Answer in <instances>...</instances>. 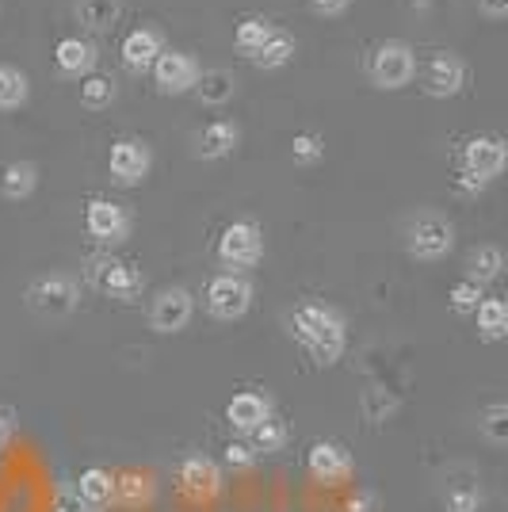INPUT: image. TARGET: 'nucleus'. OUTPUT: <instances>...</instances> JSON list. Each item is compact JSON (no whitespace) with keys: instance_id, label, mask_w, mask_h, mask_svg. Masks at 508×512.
<instances>
[{"instance_id":"nucleus-1","label":"nucleus","mask_w":508,"mask_h":512,"mask_svg":"<svg viewBox=\"0 0 508 512\" xmlns=\"http://www.w3.org/2000/svg\"><path fill=\"white\" fill-rule=\"evenodd\" d=\"M287 333L314 356L318 367H333L348 352V318L329 302L306 299L287 310Z\"/></svg>"},{"instance_id":"nucleus-2","label":"nucleus","mask_w":508,"mask_h":512,"mask_svg":"<svg viewBox=\"0 0 508 512\" xmlns=\"http://www.w3.org/2000/svg\"><path fill=\"white\" fill-rule=\"evenodd\" d=\"M417 77V50L405 39H386L367 54V81L382 92H398Z\"/></svg>"},{"instance_id":"nucleus-3","label":"nucleus","mask_w":508,"mask_h":512,"mask_svg":"<svg viewBox=\"0 0 508 512\" xmlns=\"http://www.w3.org/2000/svg\"><path fill=\"white\" fill-rule=\"evenodd\" d=\"M455 249V226L447 222L444 214L424 211L405 226V253L424 264H436Z\"/></svg>"},{"instance_id":"nucleus-4","label":"nucleus","mask_w":508,"mask_h":512,"mask_svg":"<svg viewBox=\"0 0 508 512\" xmlns=\"http://www.w3.org/2000/svg\"><path fill=\"white\" fill-rule=\"evenodd\" d=\"M27 306L46 321L69 318L81 306V283L65 272H50V276L31 279L27 287Z\"/></svg>"},{"instance_id":"nucleus-5","label":"nucleus","mask_w":508,"mask_h":512,"mask_svg":"<svg viewBox=\"0 0 508 512\" xmlns=\"http://www.w3.org/2000/svg\"><path fill=\"white\" fill-rule=\"evenodd\" d=\"M214 256H218L222 268H230V272L241 276L245 268L260 264V256H264V230L256 226L253 218H237V222H230L222 230L218 245H214Z\"/></svg>"},{"instance_id":"nucleus-6","label":"nucleus","mask_w":508,"mask_h":512,"mask_svg":"<svg viewBox=\"0 0 508 512\" xmlns=\"http://www.w3.org/2000/svg\"><path fill=\"white\" fill-rule=\"evenodd\" d=\"M88 279H92V287L107 295V299H119V302H134L142 295V287H146V276L127 264V260H115V256H96V260H88Z\"/></svg>"},{"instance_id":"nucleus-7","label":"nucleus","mask_w":508,"mask_h":512,"mask_svg":"<svg viewBox=\"0 0 508 512\" xmlns=\"http://www.w3.org/2000/svg\"><path fill=\"white\" fill-rule=\"evenodd\" d=\"M253 283L245 276H237V272H222V276H214L207 283V310H211V318L218 321H241L249 314V306H253Z\"/></svg>"},{"instance_id":"nucleus-8","label":"nucleus","mask_w":508,"mask_h":512,"mask_svg":"<svg viewBox=\"0 0 508 512\" xmlns=\"http://www.w3.org/2000/svg\"><path fill=\"white\" fill-rule=\"evenodd\" d=\"M505 161H508L505 138H497V134H474L463 146V169L459 172L482 180V184H493L505 172Z\"/></svg>"},{"instance_id":"nucleus-9","label":"nucleus","mask_w":508,"mask_h":512,"mask_svg":"<svg viewBox=\"0 0 508 512\" xmlns=\"http://www.w3.org/2000/svg\"><path fill=\"white\" fill-rule=\"evenodd\" d=\"M85 230L100 245H123L130 237V211L115 199H88Z\"/></svg>"},{"instance_id":"nucleus-10","label":"nucleus","mask_w":508,"mask_h":512,"mask_svg":"<svg viewBox=\"0 0 508 512\" xmlns=\"http://www.w3.org/2000/svg\"><path fill=\"white\" fill-rule=\"evenodd\" d=\"M153 85H157V92L161 96H184V92H191L195 88V81H199V62L191 58V54H184V50H161V58L153 62Z\"/></svg>"},{"instance_id":"nucleus-11","label":"nucleus","mask_w":508,"mask_h":512,"mask_svg":"<svg viewBox=\"0 0 508 512\" xmlns=\"http://www.w3.org/2000/svg\"><path fill=\"white\" fill-rule=\"evenodd\" d=\"M107 169H111V180H115L119 188H138L149 176V169H153V153H149V146L142 138H119V142L111 146Z\"/></svg>"},{"instance_id":"nucleus-12","label":"nucleus","mask_w":508,"mask_h":512,"mask_svg":"<svg viewBox=\"0 0 508 512\" xmlns=\"http://www.w3.org/2000/svg\"><path fill=\"white\" fill-rule=\"evenodd\" d=\"M191 314H195V299H191L188 287H161L153 306H149V329L153 333H180V329H188Z\"/></svg>"},{"instance_id":"nucleus-13","label":"nucleus","mask_w":508,"mask_h":512,"mask_svg":"<svg viewBox=\"0 0 508 512\" xmlns=\"http://www.w3.org/2000/svg\"><path fill=\"white\" fill-rule=\"evenodd\" d=\"M466 85V62L451 50H436L424 65V92L432 100H451Z\"/></svg>"},{"instance_id":"nucleus-14","label":"nucleus","mask_w":508,"mask_h":512,"mask_svg":"<svg viewBox=\"0 0 508 512\" xmlns=\"http://www.w3.org/2000/svg\"><path fill=\"white\" fill-rule=\"evenodd\" d=\"M306 470H310L314 482L340 486V482L352 478V455H348V448L337 444V440H318V444L310 448V455H306Z\"/></svg>"},{"instance_id":"nucleus-15","label":"nucleus","mask_w":508,"mask_h":512,"mask_svg":"<svg viewBox=\"0 0 508 512\" xmlns=\"http://www.w3.org/2000/svg\"><path fill=\"white\" fill-rule=\"evenodd\" d=\"M176 482H180V490L188 493V497L207 501V497H218V493H222V470H218V463L207 459V455H188V459L180 463Z\"/></svg>"},{"instance_id":"nucleus-16","label":"nucleus","mask_w":508,"mask_h":512,"mask_svg":"<svg viewBox=\"0 0 508 512\" xmlns=\"http://www.w3.org/2000/svg\"><path fill=\"white\" fill-rule=\"evenodd\" d=\"M161 50H165V39H161L157 27H134L127 39H123V46H119L123 65H127L130 73H149L153 62L161 58Z\"/></svg>"},{"instance_id":"nucleus-17","label":"nucleus","mask_w":508,"mask_h":512,"mask_svg":"<svg viewBox=\"0 0 508 512\" xmlns=\"http://www.w3.org/2000/svg\"><path fill=\"white\" fill-rule=\"evenodd\" d=\"M241 146V127L233 119H214L195 134V157L203 161H222Z\"/></svg>"},{"instance_id":"nucleus-18","label":"nucleus","mask_w":508,"mask_h":512,"mask_svg":"<svg viewBox=\"0 0 508 512\" xmlns=\"http://www.w3.org/2000/svg\"><path fill=\"white\" fill-rule=\"evenodd\" d=\"M96 46L88 43V39H81V35H69V39H62V43L54 46V65H58V73L62 77H88L92 69H96Z\"/></svg>"},{"instance_id":"nucleus-19","label":"nucleus","mask_w":508,"mask_h":512,"mask_svg":"<svg viewBox=\"0 0 508 512\" xmlns=\"http://www.w3.org/2000/svg\"><path fill=\"white\" fill-rule=\"evenodd\" d=\"M272 417V402L264 398V394H256V390H241V394H233L230 406H226V421H230L237 432H253L256 425H264Z\"/></svg>"},{"instance_id":"nucleus-20","label":"nucleus","mask_w":508,"mask_h":512,"mask_svg":"<svg viewBox=\"0 0 508 512\" xmlns=\"http://www.w3.org/2000/svg\"><path fill=\"white\" fill-rule=\"evenodd\" d=\"M39 188V169L31 165V161H8L4 172H0V195L4 199H12V203H23V199H31Z\"/></svg>"},{"instance_id":"nucleus-21","label":"nucleus","mask_w":508,"mask_h":512,"mask_svg":"<svg viewBox=\"0 0 508 512\" xmlns=\"http://www.w3.org/2000/svg\"><path fill=\"white\" fill-rule=\"evenodd\" d=\"M191 92L199 96V104L222 107L237 96V77H233L230 69H207V73H199V81H195Z\"/></svg>"},{"instance_id":"nucleus-22","label":"nucleus","mask_w":508,"mask_h":512,"mask_svg":"<svg viewBox=\"0 0 508 512\" xmlns=\"http://www.w3.org/2000/svg\"><path fill=\"white\" fill-rule=\"evenodd\" d=\"M505 272V253L497 249V245H474L470 253H466V279H474V283H493V279H501Z\"/></svg>"},{"instance_id":"nucleus-23","label":"nucleus","mask_w":508,"mask_h":512,"mask_svg":"<svg viewBox=\"0 0 508 512\" xmlns=\"http://www.w3.org/2000/svg\"><path fill=\"white\" fill-rule=\"evenodd\" d=\"M276 35V23L268 20V16H249V20L237 23V31H233V43H237V50L253 62L256 54H260V46L268 43Z\"/></svg>"},{"instance_id":"nucleus-24","label":"nucleus","mask_w":508,"mask_h":512,"mask_svg":"<svg viewBox=\"0 0 508 512\" xmlns=\"http://www.w3.org/2000/svg\"><path fill=\"white\" fill-rule=\"evenodd\" d=\"M77 497L85 501L88 509H104L111 505V497H115V478L100 467H88L81 470V482H77Z\"/></svg>"},{"instance_id":"nucleus-25","label":"nucleus","mask_w":508,"mask_h":512,"mask_svg":"<svg viewBox=\"0 0 508 512\" xmlns=\"http://www.w3.org/2000/svg\"><path fill=\"white\" fill-rule=\"evenodd\" d=\"M474 318H478V337L482 341L497 344L508 337V306L501 299H482L478 310H474Z\"/></svg>"},{"instance_id":"nucleus-26","label":"nucleus","mask_w":508,"mask_h":512,"mask_svg":"<svg viewBox=\"0 0 508 512\" xmlns=\"http://www.w3.org/2000/svg\"><path fill=\"white\" fill-rule=\"evenodd\" d=\"M119 12H123V0H77V20L88 31H111L119 23Z\"/></svg>"},{"instance_id":"nucleus-27","label":"nucleus","mask_w":508,"mask_h":512,"mask_svg":"<svg viewBox=\"0 0 508 512\" xmlns=\"http://www.w3.org/2000/svg\"><path fill=\"white\" fill-rule=\"evenodd\" d=\"M31 96V81L16 65H0V111H20Z\"/></svg>"},{"instance_id":"nucleus-28","label":"nucleus","mask_w":508,"mask_h":512,"mask_svg":"<svg viewBox=\"0 0 508 512\" xmlns=\"http://www.w3.org/2000/svg\"><path fill=\"white\" fill-rule=\"evenodd\" d=\"M295 50H298L295 39H291L287 31H279V27H276V35L260 46V54L253 58V65H256V69H283V65L295 58Z\"/></svg>"},{"instance_id":"nucleus-29","label":"nucleus","mask_w":508,"mask_h":512,"mask_svg":"<svg viewBox=\"0 0 508 512\" xmlns=\"http://www.w3.org/2000/svg\"><path fill=\"white\" fill-rule=\"evenodd\" d=\"M115 96H119V88H115L111 77H100V73L81 77V104H85L88 111H104V107L115 104Z\"/></svg>"},{"instance_id":"nucleus-30","label":"nucleus","mask_w":508,"mask_h":512,"mask_svg":"<svg viewBox=\"0 0 508 512\" xmlns=\"http://www.w3.org/2000/svg\"><path fill=\"white\" fill-rule=\"evenodd\" d=\"M283 444H287V425L276 421V417H268L264 425H256L249 432V448L256 455H276V451H283Z\"/></svg>"},{"instance_id":"nucleus-31","label":"nucleus","mask_w":508,"mask_h":512,"mask_svg":"<svg viewBox=\"0 0 508 512\" xmlns=\"http://www.w3.org/2000/svg\"><path fill=\"white\" fill-rule=\"evenodd\" d=\"M478 428H482V436H486L493 448H505L508 444V406L505 402L486 406V413L478 417Z\"/></svg>"},{"instance_id":"nucleus-32","label":"nucleus","mask_w":508,"mask_h":512,"mask_svg":"<svg viewBox=\"0 0 508 512\" xmlns=\"http://www.w3.org/2000/svg\"><path fill=\"white\" fill-rule=\"evenodd\" d=\"M444 509L447 512H478L482 509V486L474 482H459L444 493Z\"/></svg>"},{"instance_id":"nucleus-33","label":"nucleus","mask_w":508,"mask_h":512,"mask_svg":"<svg viewBox=\"0 0 508 512\" xmlns=\"http://www.w3.org/2000/svg\"><path fill=\"white\" fill-rule=\"evenodd\" d=\"M482 299H486V291H482V283H474V279H459V283L451 287V310H455V314H474Z\"/></svg>"},{"instance_id":"nucleus-34","label":"nucleus","mask_w":508,"mask_h":512,"mask_svg":"<svg viewBox=\"0 0 508 512\" xmlns=\"http://www.w3.org/2000/svg\"><path fill=\"white\" fill-rule=\"evenodd\" d=\"M394 409H398V398H394L386 386H371V390L363 394V413H367V421H386Z\"/></svg>"},{"instance_id":"nucleus-35","label":"nucleus","mask_w":508,"mask_h":512,"mask_svg":"<svg viewBox=\"0 0 508 512\" xmlns=\"http://www.w3.org/2000/svg\"><path fill=\"white\" fill-rule=\"evenodd\" d=\"M291 157H295L298 165H318L321 157H325V138L321 134H295V142H291Z\"/></svg>"},{"instance_id":"nucleus-36","label":"nucleus","mask_w":508,"mask_h":512,"mask_svg":"<svg viewBox=\"0 0 508 512\" xmlns=\"http://www.w3.org/2000/svg\"><path fill=\"white\" fill-rule=\"evenodd\" d=\"M226 463L237 470H245V467H253L256 463V451L249 448V444H241V440H233L230 448H226Z\"/></svg>"},{"instance_id":"nucleus-37","label":"nucleus","mask_w":508,"mask_h":512,"mask_svg":"<svg viewBox=\"0 0 508 512\" xmlns=\"http://www.w3.org/2000/svg\"><path fill=\"white\" fill-rule=\"evenodd\" d=\"M54 512H88V505L77 497V490L62 486V490H58V497H54Z\"/></svg>"},{"instance_id":"nucleus-38","label":"nucleus","mask_w":508,"mask_h":512,"mask_svg":"<svg viewBox=\"0 0 508 512\" xmlns=\"http://www.w3.org/2000/svg\"><path fill=\"white\" fill-rule=\"evenodd\" d=\"M348 4H352V0H310V8H314L318 16H325V20H329V16H344Z\"/></svg>"},{"instance_id":"nucleus-39","label":"nucleus","mask_w":508,"mask_h":512,"mask_svg":"<svg viewBox=\"0 0 508 512\" xmlns=\"http://www.w3.org/2000/svg\"><path fill=\"white\" fill-rule=\"evenodd\" d=\"M478 12L486 20H505L508 16V0H478Z\"/></svg>"},{"instance_id":"nucleus-40","label":"nucleus","mask_w":508,"mask_h":512,"mask_svg":"<svg viewBox=\"0 0 508 512\" xmlns=\"http://www.w3.org/2000/svg\"><path fill=\"white\" fill-rule=\"evenodd\" d=\"M142 478H123V482H115V486H123L127 493V501H138V497H149V486H138Z\"/></svg>"},{"instance_id":"nucleus-41","label":"nucleus","mask_w":508,"mask_h":512,"mask_svg":"<svg viewBox=\"0 0 508 512\" xmlns=\"http://www.w3.org/2000/svg\"><path fill=\"white\" fill-rule=\"evenodd\" d=\"M455 184H459V192H463V195H478V192H486V188H489V184L474 180V176H466V172H459V180H455Z\"/></svg>"},{"instance_id":"nucleus-42","label":"nucleus","mask_w":508,"mask_h":512,"mask_svg":"<svg viewBox=\"0 0 508 512\" xmlns=\"http://www.w3.org/2000/svg\"><path fill=\"white\" fill-rule=\"evenodd\" d=\"M8 436H12V413L0 406V448L8 444Z\"/></svg>"}]
</instances>
